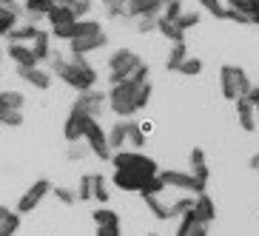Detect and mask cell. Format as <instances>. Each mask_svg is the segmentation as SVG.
<instances>
[{"label": "cell", "mask_w": 259, "mask_h": 236, "mask_svg": "<svg viewBox=\"0 0 259 236\" xmlns=\"http://www.w3.org/2000/svg\"><path fill=\"white\" fill-rule=\"evenodd\" d=\"M148 74L151 71H148V63H145L134 77L111 85L108 88V111H114L122 120H131L137 111H143L151 103V94H154V85L148 80Z\"/></svg>", "instance_id": "1"}, {"label": "cell", "mask_w": 259, "mask_h": 236, "mask_svg": "<svg viewBox=\"0 0 259 236\" xmlns=\"http://www.w3.org/2000/svg\"><path fill=\"white\" fill-rule=\"evenodd\" d=\"M49 69H52V74L60 77L69 88H74L77 94L89 91V88L97 85V69L85 60L83 54H69V57H66V54H60V52H52Z\"/></svg>", "instance_id": "2"}, {"label": "cell", "mask_w": 259, "mask_h": 236, "mask_svg": "<svg viewBox=\"0 0 259 236\" xmlns=\"http://www.w3.org/2000/svg\"><path fill=\"white\" fill-rule=\"evenodd\" d=\"M111 165L114 168H122V171H131V174L143 176V179H154V176L160 174V165L143 151H128V148H120V151L111 154Z\"/></svg>", "instance_id": "3"}, {"label": "cell", "mask_w": 259, "mask_h": 236, "mask_svg": "<svg viewBox=\"0 0 259 236\" xmlns=\"http://www.w3.org/2000/svg\"><path fill=\"white\" fill-rule=\"evenodd\" d=\"M143 66H145V60L134 49H117V52H111V57H108V85L134 77Z\"/></svg>", "instance_id": "4"}, {"label": "cell", "mask_w": 259, "mask_h": 236, "mask_svg": "<svg viewBox=\"0 0 259 236\" xmlns=\"http://www.w3.org/2000/svg\"><path fill=\"white\" fill-rule=\"evenodd\" d=\"M220 88H222V97L228 100V103H236L239 97L251 94L253 83H251V77L245 74V69H239V66H222Z\"/></svg>", "instance_id": "5"}, {"label": "cell", "mask_w": 259, "mask_h": 236, "mask_svg": "<svg viewBox=\"0 0 259 236\" xmlns=\"http://www.w3.org/2000/svg\"><path fill=\"white\" fill-rule=\"evenodd\" d=\"M46 20H49V31H52V37L69 43L71 34H74V23H77V15L71 12V6L57 3V6L46 15Z\"/></svg>", "instance_id": "6"}, {"label": "cell", "mask_w": 259, "mask_h": 236, "mask_svg": "<svg viewBox=\"0 0 259 236\" xmlns=\"http://www.w3.org/2000/svg\"><path fill=\"white\" fill-rule=\"evenodd\" d=\"M162 182L168 185V188L174 191H183V194H202V191L208 188V179H202L199 174H194V171H160Z\"/></svg>", "instance_id": "7"}, {"label": "cell", "mask_w": 259, "mask_h": 236, "mask_svg": "<svg viewBox=\"0 0 259 236\" xmlns=\"http://www.w3.org/2000/svg\"><path fill=\"white\" fill-rule=\"evenodd\" d=\"M77 111H83L85 117H94V120H103V114L108 111V91H100L97 85L94 88H89V91H80L74 100Z\"/></svg>", "instance_id": "8"}, {"label": "cell", "mask_w": 259, "mask_h": 236, "mask_svg": "<svg viewBox=\"0 0 259 236\" xmlns=\"http://www.w3.org/2000/svg\"><path fill=\"white\" fill-rule=\"evenodd\" d=\"M85 145H89V151L94 154V157H100V160H111V145H108V128H103L100 125V120H89V125H85V134H83Z\"/></svg>", "instance_id": "9"}, {"label": "cell", "mask_w": 259, "mask_h": 236, "mask_svg": "<svg viewBox=\"0 0 259 236\" xmlns=\"http://www.w3.org/2000/svg\"><path fill=\"white\" fill-rule=\"evenodd\" d=\"M52 188H54V185L49 182V179H34V182H31L29 188L23 191V197L17 199V208H15V211L20 213V216H23V213H31L34 208L40 205V202H43V199L49 197V194H52Z\"/></svg>", "instance_id": "10"}, {"label": "cell", "mask_w": 259, "mask_h": 236, "mask_svg": "<svg viewBox=\"0 0 259 236\" xmlns=\"http://www.w3.org/2000/svg\"><path fill=\"white\" fill-rule=\"evenodd\" d=\"M108 46L106 31H97V34H85V37H71L69 40V54H83L89 57L92 52H100V49Z\"/></svg>", "instance_id": "11"}, {"label": "cell", "mask_w": 259, "mask_h": 236, "mask_svg": "<svg viewBox=\"0 0 259 236\" xmlns=\"http://www.w3.org/2000/svg\"><path fill=\"white\" fill-rule=\"evenodd\" d=\"M89 120H92V117H85L83 111L71 108L69 117H66V125H63V137H66V143H80V139H83V134H85Z\"/></svg>", "instance_id": "12"}, {"label": "cell", "mask_w": 259, "mask_h": 236, "mask_svg": "<svg viewBox=\"0 0 259 236\" xmlns=\"http://www.w3.org/2000/svg\"><path fill=\"white\" fill-rule=\"evenodd\" d=\"M6 54H9V60L15 63L17 69H31V66H40L37 54L31 52L29 43H9Z\"/></svg>", "instance_id": "13"}, {"label": "cell", "mask_w": 259, "mask_h": 236, "mask_svg": "<svg viewBox=\"0 0 259 236\" xmlns=\"http://www.w3.org/2000/svg\"><path fill=\"white\" fill-rule=\"evenodd\" d=\"M125 6H128V17L140 20V17H160L165 3L162 0H125Z\"/></svg>", "instance_id": "14"}, {"label": "cell", "mask_w": 259, "mask_h": 236, "mask_svg": "<svg viewBox=\"0 0 259 236\" xmlns=\"http://www.w3.org/2000/svg\"><path fill=\"white\" fill-rule=\"evenodd\" d=\"M256 120H259V111L251 103V97L236 100V122H239V128L242 131H256Z\"/></svg>", "instance_id": "15"}, {"label": "cell", "mask_w": 259, "mask_h": 236, "mask_svg": "<svg viewBox=\"0 0 259 236\" xmlns=\"http://www.w3.org/2000/svg\"><path fill=\"white\" fill-rule=\"evenodd\" d=\"M208 230H211V225H208V222H202L194 211H188V213H183V216H180L177 236H208Z\"/></svg>", "instance_id": "16"}, {"label": "cell", "mask_w": 259, "mask_h": 236, "mask_svg": "<svg viewBox=\"0 0 259 236\" xmlns=\"http://www.w3.org/2000/svg\"><path fill=\"white\" fill-rule=\"evenodd\" d=\"M17 74L23 77L31 88H37V91H46V88H52V69L31 66V69H17Z\"/></svg>", "instance_id": "17"}, {"label": "cell", "mask_w": 259, "mask_h": 236, "mask_svg": "<svg viewBox=\"0 0 259 236\" xmlns=\"http://www.w3.org/2000/svg\"><path fill=\"white\" fill-rule=\"evenodd\" d=\"M191 211L197 213L202 222H208V225L217 219V205H213V199L208 197L205 191H202V194H197V199H194V208H191Z\"/></svg>", "instance_id": "18"}, {"label": "cell", "mask_w": 259, "mask_h": 236, "mask_svg": "<svg viewBox=\"0 0 259 236\" xmlns=\"http://www.w3.org/2000/svg\"><path fill=\"white\" fill-rule=\"evenodd\" d=\"M108 145H111V151H120L128 145V120H117L111 128H108Z\"/></svg>", "instance_id": "19"}, {"label": "cell", "mask_w": 259, "mask_h": 236, "mask_svg": "<svg viewBox=\"0 0 259 236\" xmlns=\"http://www.w3.org/2000/svg\"><path fill=\"white\" fill-rule=\"evenodd\" d=\"M57 6V0H26V20H31V23H37L40 17H46L52 9Z\"/></svg>", "instance_id": "20"}, {"label": "cell", "mask_w": 259, "mask_h": 236, "mask_svg": "<svg viewBox=\"0 0 259 236\" xmlns=\"http://www.w3.org/2000/svg\"><path fill=\"white\" fill-rule=\"evenodd\" d=\"M52 40H54V37H52V31L40 29V34H37V37H34V40L29 43V46H31V52L37 54V60H40V63L52 57V52H54V49H52Z\"/></svg>", "instance_id": "21"}, {"label": "cell", "mask_w": 259, "mask_h": 236, "mask_svg": "<svg viewBox=\"0 0 259 236\" xmlns=\"http://www.w3.org/2000/svg\"><path fill=\"white\" fill-rule=\"evenodd\" d=\"M157 31H160L162 37L168 40V43H177V40H185V31L180 29V23L177 20H168V17H157Z\"/></svg>", "instance_id": "22"}, {"label": "cell", "mask_w": 259, "mask_h": 236, "mask_svg": "<svg viewBox=\"0 0 259 236\" xmlns=\"http://www.w3.org/2000/svg\"><path fill=\"white\" fill-rule=\"evenodd\" d=\"M37 34H40V26H37V23H31V20H29V23L17 26L15 31H9L6 40H9V43H31V40L37 37Z\"/></svg>", "instance_id": "23"}, {"label": "cell", "mask_w": 259, "mask_h": 236, "mask_svg": "<svg viewBox=\"0 0 259 236\" xmlns=\"http://www.w3.org/2000/svg\"><path fill=\"white\" fill-rule=\"evenodd\" d=\"M188 57V46H185V40H177V43H171V49H168L165 54V71H177V66Z\"/></svg>", "instance_id": "24"}, {"label": "cell", "mask_w": 259, "mask_h": 236, "mask_svg": "<svg viewBox=\"0 0 259 236\" xmlns=\"http://www.w3.org/2000/svg\"><path fill=\"white\" fill-rule=\"evenodd\" d=\"M97 31H103L100 20H94V17H80L74 23V34L71 37H85V34H97Z\"/></svg>", "instance_id": "25"}, {"label": "cell", "mask_w": 259, "mask_h": 236, "mask_svg": "<svg viewBox=\"0 0 259 236\" xmlns=\"http://www.w3.org/2000/svg\"><path fill=\"white\" fill-rule=\"evenodd\" d=\"M23 108H0V125L6 128H20L23 125Z\"/></svg>", "instance_id": "26"}, {"label": "cell", "mask_w": 259, "mask_h": 236, "mask_svg": "<svg viewBox=\"0 0 259 236\" xmlns=\"http://www.w3.org/2000/svg\"><path fill=\"white\" fill-rule=\"evenodd\" d=\"M188 165H191L194 174H199L202 179H208V160H205V151H202V148H194V151H191Z\"/></svg>", "instance_id": "27"}, {"label": "cell", "mask_w": 259, "mask_h": 236, "mask_svg": "<svg viewBox=\"0 0 259 236\" xmlns=\"http://www.w3.org/2000/svg\"><path fill=\"white\" fill-rule=\"evenodd\" d=\"M26 97L23 91H15V88H3L0 91V108H23Z\"/></svg>", "instance_id": "28"}, {"label": "cell", "mask_w": 259, "mask_h": 236, "mask_svg": "<svg viewBox=\"0 0 259 236\" xmlns=\"http://www.w3.org/2000/svg\"><path fill=\"white\" fill-rule=\"evenodd\" d=\"M174 74H183V77H199L202 74V60H199V57H185L183 63H180V66H177V71Z\"/></svg>", "instance_id": "29"}, {"label": "cell", "mask_w": 259, "mask_h": 236, "mask_svg": "<svg viewBox=\"0 0 259 236\" xmlns=\"http://www.w3.org/2000/svg\"><path fill=\"white\" fill-rule=\"evenodd\" d=\"M77 199H80V202L94 199V174H83V176H80V182H77Z\"/></svg>", "instance_id": "30"}, {"label": "cell", "mask_w": 259, "mask_h": 236, "mask_svg": "<svg viewBox=\"0 0 259 236\" xmlns=\"http://www.w3.org/2000/svg\"><path fill=\"white\" fill-rule=\"evenodd\" d=\"M20 26V15L15 12H6V9H0V37H6L9 31H15Z\"/></svg>", "instance_id": "31"}, {"label": "cell", "mask_w": 259, "mask_h": 236, "mask_svg": "<svg viewBox=\"0 0 259 236\" xmlns=\"http://www.w3.org/2000/svg\"><path fill=\"white\" fill-rule=\"evenodd\" d=\"M197 6L217 20H225V0H197Z\"/></svg>", "instance_id": "32"}, {"label": "cell", "mask_w": 259, "mask_h": 236, "mask_svg": "<svg viewBox=\"0 0 259 236\" xmlns=\"http://www.w3.org/2000/svg\"><path fill=\"white\" fill-rule=\"evenodd\" d=\"M145 137H148V134H145L143 131V125H140V122H134V120H128V145L131 148H143L145 145Z\"/></svg>", "instance_id": "33"}, {"label": "cell", "mask_w": 259, "mask_h": 236, "mask_svg": "<svg viewBox=\"0 0 259 236\" xmlns=\"http://www.w3.org/2000/svg\"><path fill=\"white\" fill-rule=\"evenodd\" d=\"M54 199L57 202H63V205H77L80 199H77V188H63V185H54L52 188Z\"/></svg>", "instance_id": "34"}, {"label": "cell", "mask_w": 259, "mask_h": 236, "mask_svg": "<svg viewBox=\"0 0 259 236\" xmlns=\"http://www.w3.org/2000/svg\"><path fill=\"white\" fill-rule=\"evenodd\" d=\"M94 199H97L100 205H106L108 199V182H106V176L103 174H94Z\"/></svg>", "instance_id": "35"}, {"label": "cell", "mask_w": 259, "mask_h": 236, "mask_svg": "<svg viewBox=\"0 0 259 236\" xmlns=\"http://www.w3.org/2000/svg\"><path fill=\"white\" fill-rule=\"evenodd\" d=\"M94 225H108V222H120V216H117V211H111V208H97V211L92 213Z\"/></svg>", "instance_id": "36"}, {"label": "cell", "mask_w": 259, "mask_h": 236, "mask_svg": "<svg viewBox=\"0 0 259 236\" xmlns=\"http://www.w3.org/2000/svg\"><path fill=\"white\" fill-rule=\"evenodd\" d=\"M177 23H180V29H183V31H188V29H194V26L202 23V15H199V12H183Z\"/></svg>", "instance_id": "37"}, {"label": "cell", "mask_w": 259, "mask_h": 236, "mask_svg": "<svg viewBox=\"0 0 259 236\" xmlns=\"http://www.w3.org/2000/svg\"><path fill=\"white\" fill-rule=\"evenodd\" d=\"M85 148H89V145H85V139H80V143H69V151H66V160L69 162H80L85 157Z\"/></svg>", "instance_id": "38"}, {"label": "cell", "mask_w": 259, "mask_h": 236, "mask_svg": "<svg viewBox=\"0 0 259 236\" xmlns=\"http://www.w3.org/2000/svg\"><path fill=\"white\" fill-rule=\"evenodd\" d=\"M17 228H20V213L15 211L6 222H3V225H0V236H15Z\"/></svg>", "instance_id": "39"}, {"label": "cell", "mask_w": 259, "mask_h": 236, "mask_svg": "<svg viewBox=\"0 0 259 236\" xmlns=\"http://www.w3.org/2000/svg\"><path fill=\"white\" fill-rule=\"evenodd\" d=\"M103 6H106V17H111V20L128 17V6L125 3H103Z\"/></svg>", "instance_id": "40"}, {"label": "cell", "mask_w": 259, "mask_h": 236, "mask_svg": "<svg viewBox=\"0 0 259 236\" xmlns=\"http://www.w3.org/2000/svg\"><path fill=\"white\" fill-rule=\"evenodd\" d=\"M97 236H122V225L120 222H108V225H94Z\"/></svg>", "instance_id": "41"}, {"label": "cell", "mask_w": 259, "mask_h": 236, "mask_svg": "<svg viewBox=\"0 0 259 236\" xmlns=\"http://www.w3.org/2000/svg\"><path fill=\"white\" fill-rule=\"evenodd\" d=\"M92 3H94V0H74V3H71V12L77 15V20L92 12Z\"/></svg>", "instance_id": "42"}, {"label": "cell", "mask_w": 259, "mask_h": 236, "mask_svg": "<svg viewBox=\"0 0 259 236\" xmlns=\"http://www.w3.org/2000/svg\"><path fill=\"white\" fill-rule=\"evenodd\" d=\"M137 31H143V34L157 31V17H140V20H137Z\"/></svg>", "instance_id": "43"}, {"label": "cell", "mask_w": 259, "mask_h": 236, "mask_svg": "<svg viewBox=\"0 0 259 236\" xmlns=\"http://www.w3.org/2000/svg\"><path fill=\"white\" fill-rule=\"evenodd\" d=\"M0 9H6V12H15V15L26 17V9L17 3V0H0Z\"/></svg>", "instance_id": "44"}, {"label": "cell", "mask_w": 259, "mask_h": 236, "mask_svg": "<svg viewBox=\"0 0 259 236\" xmlns=\"http://www.w3.org/2000/svg\"><path fill=\"white\" fill-rule=\"evenodd\" d=\"M248 97H251V103H253V106H256V111H259V85H253V88H251V94H248Z\"/></svg>", "instance_id": "45"}, {"label": "cell", "mask_w": 259, "mask_h": 236, "mask_svg": "<svg viewBox=\"0 0 259 236\" xmlns=\"http://www.w3.org/2000/svg\"><path fill=\"white\" fill-rule=\"evenodd\" d=\"M248 168H251V171H259V151H256V154H251V160H248Z\"/></svg>", "instance_id": "46"}, {"label": "cell", "mask_w": 259, "mask_h": 236, "mask_svg": "<svg viewBox=\"0 0 259 236\" xmlns=\"http://www.w3.org/2000/svg\"><path fill=\"white\" fill-rule=\"evenodd\" d=\"M12 213H15V211H9L6 205H0V225H3V222H6L9 216H12Z\"/></svg>", "instance_id": "47"}, {"label": "cell", "mask_w": 259, "mask_h": 236, "mask_svg": "<svg viewBox=\"0 0 259 236\" xmlns=\"http://www.w3.org/2000/svg\"><path fill=\"white\" fill-rule=\"evenodd\" d=\"M57 3H63V6H71V3H74V0H57Z\"/></svg>", "instance_id": "48"}, {"label": "cell", "mask_w": 259, "mask_h": 236, "mask_svg": "<svg viewBox=\"0 0 259 236\" xmlns=\"http://www.w3.org/2000/svg\"><path fill=\"white\" fill-rule=\"evenodd\" d=\"M253 3V9H256V17H259V0H251Z\"/></svg>", "instance_id": "49"}, {"label": "cell", "mask_w": 259, "mask_h": 236, "mask_svg": "<svg viewBox=\"0 0 259 236\" xmlns=\"http://www.w3.org/2000/svg\"><path fill=\"white\" fill-rule=\"evenodd\" d=\"M0 74H3V52H0Z\"/></svg>", "instance_id": "50"}, {"label": "cell", "mask_w": 259, "mask_h": 236, "mask_svg": "<svg viewBox=\"0 0 259 236\" xmlns=\"http://www.w3.org/2000/svg\"><path fill=\"white\" fill-rule=\"evenodd\" d=\"M162 3H174V0H162Z\"/></svg>", "instance_id": "51"}, {"label": "cell", "mask_w": 259, "mask_h": 236, "mask_svg": "<svg viewBox=\"0 0 259 236\" xmlns=\"http://www.w3.org/2000/svg\"><path fill=\"white\" fill-rule=\"evenodd\" d=\"M148 236H160V233H148Z\"/></svg>", "instance_id": "52"}, {"label": "cell", "mask_w": 259, "mask_h": 236, "mask_svg": "<svg viewBox=\"0 0 259 236\" xmlns=\"http://www.w3.org/2000/svg\"><path fill=\"white\" fill-rule=\"evenodd\" d=\"M100 3H108V0H100Z\"/></svg>", "instance_id": "53"}]
</instances>
